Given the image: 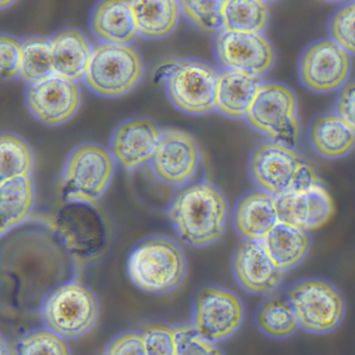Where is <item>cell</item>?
<instances>
[{
	"mask_svg": "<svg viewBox=\"0 0 355 355\" xmlns=\"http://www.w3.org/2000/svg\"><path fill=\"white\" fill-rule=\"evenodd\" d=\"M32 248V245L28 246ZM17 254L9 246L1 257V309L12 315L40 311L46 295L58 284L67 282L71 259L51 238L39 239L34 251Z\"/></svg>",
	"mask_w": 355,
	"mask_h": 355,
	"instance_id": "cell-1",
	"label": "cell"
},
{
	"mask_svg": "<svg viewBox=\"0 0 355 355\" xmlns=\"http://www.w3.org/2000/svg\"><path fill=\"white\" fill-rule=\"evenodd\" d=\"M168 214L180 240L191 246H207L223 232L227 203L217 187L207 180H199L176 191Z\"/></svg>",
	"mask_w": 355,
	"mask_h": 355,
	"instance_id": "cell-2",
	"label": "cell"
},
{
	"mask_svg": "<svg viewBox=\"0 0 355 355\" xmlns=\"http://www.w3.org/2000/svg\"><path fill=\"white\" fill-rule=\"evenodd\" d=\"M42 219L51 236L76 265L97 261L109 248V223L94 203L64 201Z\"/></svg>",
	"mask_w": 355,
	"mask_h": 355,
	"instance_id": "cell-3",
	"label": "cell"
},
{
	"mask_svg": "<svg viewBox=\"0 0 355 355\" xmlns=\"http://www.w3.org/2000/svg\"><path fill=\"white\" fill-rule=\"evenodd\" d=\"M126 269L140 290L165 294L184 279L187 259L182 247L169 236H150L139 241L128 253Z\"/></svg>",
	"mask_w": 355,
	"mask_h": 355,
	"instance_id": "cell-4",
	"label": "cell"
},
{
	"mask_svg": "<svg viewBox=\"0 0 355 355\" xmlns=\"http://www.w3.org/2000/svg\"><path fill=\"white\" fill-rule=\"evenodd\" d=\"M39 313L47 329L64 340L76 338L94 326L98 317V303L88 286L67 280L46 295Z\"/></svg>",
	"mask_w": 355,
	"mask_h": 355,
	"instance_id": "cell-5",
	"label": "cell"
},
{
	"mask_svg": "<svg viewBox=\"0 0 355 355\" xmlns=\"http://www.w3.org/2000/svg\"><path fill=\"white\" fill-rule=\"evenodd\" d=\"M284 297L299 327L315 334L334 331L345 315L344 297L334 284L319 277L303 278L288 286Z\"/></svg>",
	"mask_w": 355,
	"mask_h": 355,
	"instance_id": "cell-6",
	"label": "cell"
},
{
	"mask_svg": "<svg viewBox=\"0 0 355 355\" xmlns=\"http://www.w3.org/2000/svg\"><path fill=\"white\" fill-rule=\"evenodd\" d=\"M164 84L168 98L182 113L200 115L216 109L219 71L207 62L184 59L171 63Z\"/></svg>",
	"mask_w": 355,
	"mask_h": 355,
	"instance_id": "cell-7",
	"label": "cell"
},
{
	"mask_svg": "<svg viewBox=\"0 0 355 355\" xmlns=\"http://www.w3.org/2000/svg\"><path fill=\"white\" fill-rule=\"evenodd\" d=\"M115 161L105 147L85 143L72 149L62 170L64 200L94 203L114 173Z\"/></svg>",
	"mask_w": 355,
	"mask_h": 355,
	"instance_id": "cell-8",
	"label": "cell"
},
{
	"mask_svg": "<svg viewBox=\"0 0 355 355\" xmlns=\"http://www.w3.org/2000/svg\"><path fill=\"white\" fill-rule=\"evenodd\" d=\"M142 71L140 55L130 45L101 42L93 46L84 83L95 94L120 96L138 83Z\"/></svg>",
	"mask_w": 355,
	"mask_h": 355,
	"instance_id": "cell-9",
	"label": "cell"
},
{
	"mask_svg": "<svg viewBox=\"0 0 355 355\" xmlns=\"http://www.w3.org/2000/svg\"><path fill=\"white\" fill-rule=\"evenodd\" d=\"M245 119L269 140L294 146L299 138L296 96L276 82L261 83L259 94Z\"/></svg>",
	"mask_w": 355,
	"mask_h": 355,
	"instance_id": "cell-10",
	"label": "cell"
},
{
	"mask_svg": "<svg viewBox=\"0 0 355 355\" xmlns=\"http://www.w3.org/2000/svg\"><path fill=\"white\" fill-rule=\"evenodd\" d=\"M244 320L240 297L222 286H205L193 302L192 327L209 342L225 340L236 331Z\"/></svg>",
	"mask_w": 355,
	"mask_h": 355,
	"instance_id": "cell-11",
	"label": "cell"
},
{
	"mask_svg": "<svg viewBox=\"0 0 355 355\" xmlns=\"http://www.w3.org/2000/svg\"><path fill=\"white\" fill-rule=\"evenodd\" d=\"M214 55L222 70L259 78L274 63L271 43L261 33L220 31L214 39Z\"/></svg>",
	"mask_w": 355,
	"mask_h": 355,
	"instance_id": "cell-12",
	"label": "cell"
},
{
	"mask_svg": "<svg viewBox=\"0 0 355 355\" xmlns=\"http://www.w3.org/2000/svg\"><path fill=\"white\" fill-rule=\"evenodd\" d=\"M298 72L301 82L309 90L331 92L346 83L350 72V58L331 39H320L302 51Z\"/></svg>",
	"mask_w": 355,
	"mask_h": 355,
	"instance_id": "cell-13",
	"label": "cell"
},
{
	"mask_svg": "<svg viewBox=\"0 0 355 355\" xmlns=\"http://www.w3.org/2000/svg\"><path fill=\"white\" fill-rule=\"evenodd\" d=\"M304 159L292 146L275 141L259 143L248 161L251 178L261 191L274 197L288 192Z\"/></svg>",
	"mask_w": 355,
	"mask_h": 355,
	"instance_id": "cell-14",
	"label": "cell"
},
{
	"mask_svg": "<svg viewBox=\"0 0 355 355\" xmlns=\"http://www.w3.org/2000/svg\"><path fill=\"white\" fill-rule=\"evenodd\" d=\"M24 101L39 121L46 125H58L67 121L78 111L80 89L74 80L53 76L42 82L28 85Z\"/></svg>",
	"mask_w": 355,
	"mask_h": 355,
	"instance_id": "cell-15",
	"label": "cell"
},
{
	"mask_svg": "<svg viewBox=\"0 0 355 355\" xmlns=\"http://www.w3.org/2000/svg\"><path fill=\"white\" fill-rule=\"evenodd\" d=\"M199 157L198 146L192 136L182 130H167L162 132L149 164L157 180L164 184H180L192 178Z\"/></svg>",
	"mask_w": 355,
	"mask_h": 355,
	"instance_id": "cell-16",
	"label": "cell"
},
{
	"mask_svg": "<svg viewBox=\"0 0 355 355\" xmlns=\"http://www.w3.org/2000/svg\"><path fill=\"white\" fill-rule=\"evenodd\" d=\"M279 223L311 232L325 225L334 214L331 196L322 184L305 191L290 190L275 197Z\"/></svg>",
	"mask_w": 355,
	"mask_h": 355,
	"instance_id": "cell-17",
	"label": "cell"
},
{
	"mask_svg": "<svg viewBox=\"0 0 355 355\" xmlns=\"http://www.w3.org/2000/svg\"><path fill=\"white\" fill-rule=\"evenodd\" d=\"M161 136L162 130L148 118H130L114 128L110 153L124 169H135L150 162Z\"/></svg>",
	"mask_w": 355,
	"mask_h": 355,
	"instance_id": "cell-18",
	"label": "cell"
},
{
	"mask_svg": "<svg viewBox=\"0 0 355 355\" xmlns=\"http://www.w3.org/2000/svg\"><path fill=\"white\" fill-rule=\"evenodd\" d=\"M232 269L239 286L254 295L273 292L282 279V273L266 251L263 243L243 240L234 249Z\"/></svg>",
	"mask_w": 355,
	"mask_h": 355,
	"instance_id": "cell-19",
	"label": "cell"
},
{
	"mask_svg": "<svg viewBox=\"0 0 355 355\" xmlns=\"http://www.w3.org/2000/svg\"><path fill=\"white\" fill-rule=\"evenodd\" d=\"M232 223L243 240L263 242L279 223L275 197L261 190L245 193L234 205Z\"/></svg>",
	"mask_w": 355,
	"mask_h": 355,
	"instance_id": "cell-20",
	"label": "cell"
},
{
	"mask_svg": "<svg viewBox=\"0 0 355 355\" xmlns=\"http://www.w3.org/2000/svg\"><path fill=\"white\" fill-rule=\"evenodd\" d=\"M49 40L55 76L74 82L84 78L93 49L86 36L74 28H63Z\"/></svg>",
	"mask_w": 355,
	"mask_h": 355,
	"instance_id": "cell-21",
	"label": "cell"
},
{
	"mask_svg": "<svg viewBox=\"0 0 355 355\" xmlns=\"http://www.w3.org/2000/svg\"><path fill=\"white\" fill-rule=\"evenodd\" d=\"M90 26L97 38L112 44H128L138 34L132 3L122 0L97 3L91 14Z\"/></svg>",
	"mask_w": 355,
	"mask_h": 355,
	"instance_id": "cell-22",
	"label": "cell"
},
{
	"mask_svg": "<svg viewBox=\"0 0 355 355\" xmlns=\"http://www.w3.org/2000/svg\"><path fill=\"white\" fill-rule=\"evenodd\" d=\"M257 78L220 70L216 110L230 118H246L261 89Z\"/></svg>",
	"mask_w": 355,
	"mask_h": 355,
	"instance_id": "cell-23",
	"label": "cell"
},
{
	"mask_svg": "<svg viewBox=\"0 0 355 355\" xmlns=\"http://www.w3.org/2000/svg\"><path fill=\"white\" fill-rule=\"evenodd\" d=\"M309 143L318 155L336 159L347 155L355 144V134L336 113L315 116L309 125Z\"/></svg>",
	"mask_w": 355,
	"mask_h": 355,
	"instance_id": "cell-24",
	"label": "cell"
},
{
	"mask_svg": "<svg viewBox=\"0 0 355 355\" xmlns=\"http://www.w3.org/2000/svg\"><path fill=\"white\" fill-rule=\"evenodd\" d=\"M309 232L278 223L261 243L274 265L284 272L302 261L309 251Z\"/></svg>",
	"mask_w": 355,
	"mask_h": 355,
	"instance_id": "cell-25",
	"label": "cell"
},
{
	"mask_svg": "<svg viewBox=\"0 0 355 355\" xmlns=\"http://www.w3.org/2000/svg\"><path fill=\"white\" fill-rule=\"evenodd\" d=\"M34 184L30 176L12 178L0 184L1 236L26 220L34 205Z\"/></svg>",
	"mask_w": 355,
	"mask_h": 355,
	"instance_id": "cell-26",
	"label": "cell"
},
{
	"mask_svg": "<svg viewBox=\"0 0 355 355\" xmlns=\"http://www.w3.org/2000/svg\"><path fill=\"white\" fill-rule=\"evenodd\" d=\"M137 33L145 38H162L172 32L180 16V3L173 0L164 1H130Z\"/></svg>",
	"mask_w": 355,
	"mask_h": 355,
	"instance_id": "cell-27",
	"label": "cell"
},
{
	"mask_svg": "<svg viewBox=\"0 0 355 355\" xmlns=\"http://www.w3.org/2000/svg\"><path fill=\"white\" fill-rule=\"evenodd\" d=\"M254 322L261 334L273 338H288L299 328L286 297H268L261 301L255 309Z\"/></svg>",
	"mask_w": 355,
	"mask_h": 355,
	"instance_id": "cell-28",
	"label": "cell"
},
{
	"mask_svg": "<svg viewBox=\"0 0 355 355\" xmlns=\"http://www.w3.org/2000/svg\"><path fill=\"white\" fill-rule=\"evenodd\" d=\"M268 16L269 10L265 1H224L222 30L257 34L261 33L267 26Z\"/></svg>",
	"mask_w": 355,
	"mask_h": 355,
	"instance_id": "cell-29",
	"label": "cell"
},
{
	"mask_svg": "<svg viewBox=\"0 0 355 355\" xmlns=\"http://www.w3.org/2000/svg\"><path fill=\"white\" fill-rule=\"evenodd\" d=\"M21 45L19 76L24 82L36 84L55 76L49 39L30 37L22 40Z\"/></svg>",
	"mask_w": 355,
	"mask_h": 355,
	"instance_id": "cell-30",
	"label": "cell"
},
{
	"mask_svg": "<svg viewBox=\"0 0 355 355\" xmlns=\"http://www.w3.org/2000/svg\"><path fill=\"white\" fill-rule=\"evenodd\" d=\"M33 153L28 143L10 132L0 137V184L12 178L30 176Z\"/></svg>",
	"mask_w": 355,
	"mask_h": 355,
	"instance_id": "cell-31",
	"label": "cell"
},
{
	"mask_svg": "<svg viewBox=\"0 0 355 355\" xmlns=\"http://www.w3.org/2000/svg\"><path fill=\"white\" fill-rule=\"evenodd\" d=\"M13 355H70V351L61 336L47 328H39L16 340Z\"/></svg>",
	"mask_w": 355,
	"mask_h": 355,
	"instance_id": "cell-32",
	"label": "cell"
},
{
	"mask_svg": "<svg viewBox=\"0 0 355 355\" xmlns=\"http://www.w3.org/2000/svg\"><path fill=\"white\" fill-rule=\"evenodd\" d=\"M180 9L187 19L207 33L222 31V12L224 1H178Z\"/></svg>",
	"mask_w": 355,
	"mask_h": 355,
	"instance_id": "cell-33",
	"label": "cell"
},
{
	"mask_svg": "<svg viewBox=\"0 0 355 355\" xmlns=\"http://www.w3.org/2000/svg\"><path fill=\"white\" fill-rule=\"evenodd\" d=\"M328 32L338 46L355 55V3H346L332 14Z\"/></svg>",
	"mask_w": 355,
	"mask_h": 355,
	"instance_id": "cell-34",
	"label": "cell"
},
{
	"mask_svg": "<svg viewBox=\"0 0 355 355\" xmlns=\"http://www.w3.org/2000/svg\"><path fill=\"white\" fill-rule=\"evenodd\" d=\"M141 334L147 355H178L176 328L163 324H148L143 327Z\"/></svg>",
	"mask_w": 355,
	"mask_h": 355,
	"instance_id": "cell-35",
	"label": "cell"
},
{
	"mask_svg": "<svg viewBox=\"0 0 355 355\" xmlns=\"http://www.w3.org/2000/svg\"><path fill=\"white\" fill-rule=\"evenodd\" d=\"M178 331V355H223L214 343L199 336L192 326H180Z\"/></svg>",
	"mask_w": 355,
	"mask_h": 355,
	"instance_id": "cell-36",
	"label": "cell"
},
{
	"mask_svg": "<svg viewBox=\"0 0 355 355\" xmlns=\"http://www.w3.org/2000/svg\"><path fill=\"white\" fill-rule=\"evenodd\" d=\"M21 42L14 37L3 34L0 37V71L3 78L19 76L21 67Z\"/></svg>",
	"mask_w": 355,
	"mask_h": 355,
	"instance_id": "cell-37",
	"label": "cell"
},
{
	"mask_svg": "<svg viewBox=\"0 0 355 355\" xmlns=\"http://www.w3.org/2000/svg\"><path fill=\"white\" fill-rule=\"evenodd\" d=\"M105 355H147L142 334L134 331L118 334L107 344Z\"/></svg>",
	"mask_w": 355,
	"mask_h": 355,
	"instance_id": "cell-38",
	"label": "cell"
},
{
	"mask_svg": "<svg viewBox=\"0 0 355 355\" xmlns=\"http://www.w3.org/2000/svg\"><path fill=\"white\" fill-rule=\"evenodd\" d=\"M334 110V113L355 134V80H349L338 89Z\"/></svg>",
	"mask_w": 355,
	"mask_h": 355,
	"instance_id": "cell-39",
	"label": "cell"
},
{
	"mask_svg": "<svg viewBox=\"0 0 355 355\" xmlns=\"http://www.w3.org/2000/svg\"><path fill=\"white\" fill-rule=\"evenodd\" d=\"M318 184H321L317 173L311 165L306 162H303L302 165L299 167L293 182L292 188L290 190L305 191L315 188ZM288 190V191H290Z\"/></svg>",
	"mask_w": 355,
	"mask_h": 355,
	"instance_id": "cell-40",
	"label": "cell"
},
{
	"mask_svg": "<svg viewBox=\"0 0 355 355\" xmlns=\"http://www.w3.org/2000/svg\"><path fill=\"white\" fill-rule=\"evenodd\" d=\"M1 355H10L9 345L6 340L5 336H1Z\"/></svg>",
	"mask_w": 355,
	"mask_h": 355,
	"instance_id": "cell-41",
	"label": "cell"
}]
</instances>
